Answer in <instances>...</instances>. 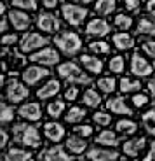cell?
Listing matches in <instances>:
<instances>
[{"label":"cell","instance_id":"18","mask_svg":"<svg viewBox=\"0 0 155 161\" xmlns=\"http://www.w3.org/2000/svg\"><path fill=\"white\" fill-rule=\"evenodd\" d=\"M145 145H147V138L145 137H134L131 140H126L124 142V154H127L131 158H136L139 156V153L145 149Z\"/></svg>","mask_w":155,"mask_h":161},{"label":"cell","instance_id":"4","mask_svg":"<svg viewBox=\"0 0 155 161\" xmlns=\"http://www.w3.org/2000/svg\"><path fill=\"white\" fill-rule=\"evenodd\" d=\"M4 97L7 102H12V103H19V102L26 100L30 97V89L24 84L23 80H16L11 79L4 84Z\"/></svg>","mask_w":155,"mask_h":161},{"label":"cell","instance_id":"52","mask_svg":"<svg viewBox=\"0 0 155 161\" xmlns=\"http://www.w3.org/2000/svg\"><path fill=\"white\" fill-rule=\"evenodd\" d=\"M80 2H82V4L85 5V4H92V2H94V0H80Z\"/></svg>","mask_w":155,"mask_h":161},{"label":"cell","instance_id":"26","mask_svg":"<svg viewBox=\"0 0 155 161\" xmlns=\"http://www.w3.org/2000/svg\"><path fill=\"white\" fill-rule=\"evenodd\" d=\"M117 9V0H96L94 12L100 16H110Z\"/></svg>","mask_w":155,"mask_h":161},{"label":"cell","instance_id":"1","mask_svg":"<svg viewBox=\"0 0 155 161\" xmlns=\"http://www.w3.org/2000/svg\"><path fill=\"white\" fill-rule=\"evenodd\" d=\"M54 46L66 56H75L82 49V39L75 32H59L54 37Z\"/></svg>","mask_w":155,"mask_h":161},{"label":"cell","instance_id":"9","mask_svg":"<svg viewBox=\"0 0 155 161\" xmlns=\"http://www.w3.org/2000/svg\"><path fill=\"white\" fill-rule=\"evenodd\" d=\"M131 74L136 77H148L153 74V65L143 54H139V51H136L131 56Z\"/></svg>","mask_w":155,"mask_h":161},{"label":"cell","instance_id":"11","mask_svg":"<svg viewBox=\"0 0 155 161\" xmlns=\"http://www.w3.org/2000/svg\"><path fill=\"white\" fill-rule=\"evenodd\" d=\"M35 25H37V28L45 33H56V32H59V28H61V21L52 12H40L37 16Z\"/></svg>","mask_w":155,"mask_h":161},{"label":"cell","instance_id":"8","mask_svg":"<svg viewBox=\"0 0 155 161\" xmlns=\"http://www.w3.org/2000/svg\"><path fill=\"white\" fill-rule=\"evenodd\" d=\"M49 70L47 67H44V65H30V67H26V69L23 70V74H21V79H23V82L26 86H35L39 84L42 79H47L49 77Z\"/></svg>","mask_w":155,"mask_h":161},{"label":"cell","instance_id":"20","mask_svg":"<svg viewBox=\"0 0 155 161\" xmlns=\"http://www.w3.org/2000/svg\"><path fill=\"white\" fill-rule=\"evenodd\" d=\"M111 42H113V46L119 51H127V49H131L134 46V37L127 32H117L111 37Z\"/></svg>","mask_w":155,"mask_h":161},{"label":"cell","instance_id":"46","mask_svg":"<svg viewBox=\"0 0 155 161\" xmlns=\"http://www.w3.org/2000/svg\"><path fill=\"white\" fill-rule=\"evenodd\" d=\"M9 25H11L9 16H7V14H2V18H0V32H2V33H7Z\"/></svg>","mask_w":155,"mask_h":161},{"label":"cell","instance_id":"31","mask_svg":"<svg viewBox=\"0 0 155 161\" xmlns=\"http://www.w3.org/2000/svg\"><path fill=\"white\" fill-rule=\"evenodd\" d=\"M141 123H143V128L147 130L148 135L155 137V107L148 109L147 112L141 116Z\"/></svg>","mask_w":155,"mask_h":161},{"label":"cell","instance_id":"33","mask_svg":"<svg viewBox=\"0 0 155 161\" xmlns=\"http://www.w3.org/2000/svg\"><path fill=\"white\" fill-rule=\"evenodd\" d=\"M113 25H115V28H119L120 32H127L132 25H134V21H132V18L129 16V14L120 12V14H117V16L113 18Z\"/></svg>","mask_w":155,"mask_h":161},{"label":"cell","instance_id":"10","mask_svg":"<svg viewBox=\"0 0 155 161\" xmlns=\"http://www.w3.org/2000/svg\"><path fill=\"white\" fill-rule=\"evenodd\" d=\"M9 21H11V26L18 32H24L32 26V18L28 14V11H23V9H16L12 7L11 11L7 12Z\"/></svg>","mask_w":155,"mask_h":161},{"label":"cell","instance_id":"13","mask_svg":"<svg viewBox=\"0 0 155 161\" xmlns=\"http://www.w3.org/2000/svg\"><path fill=\"white\" fill-rule=\"evenodd\" d=\"M18 114L28 123H35L42 117V107H40L39 102H28V103H23L18 109Z\"/></svg>","mask_w":155,"mask_h":161},{"label":"cell","instance_id":"14","mask_svg":"<svg viewBox=\"0 0 155 161\" xmlns=\"http://www.w3.org/2000/svg\"><path fill=\"white\" fill-rule=\"evenodd\" d=\"M80 63H82V67L85 70H87L89 74H96V75H100V74H103L105 70V63L103 60H100V56L98 54H80Z\"/></svg>","mask_w":155,"mask_h":161},{"label":"cell","instance_id":"37","mask_svg":"<svg viewBox=\"0 0 155 161\" xmlns=\"http://www.w3.org/2000/svg\"><path fill=\"white\" fill-rule=\"evenodd\" d=\"M63 112H65V102L63 100H54L47 105V114L51 117H54V119H58Z\"/></svg>","mask_w":155,"mask_h":161},{"label":"cell","instance_id":"39","mask_svg":"<svg viewBox=\"0 0 155 161\" xmlns=\"http://www.w3.org/2000/svg\"><path fill=\"white\" fill-rule=\"evenodd\" d=\"M92 121H94L98 126H108L111 123V116L108 112H105V110H98V112H94V116H92Z\"/></svg>","mask_w":155,"mask_h":161},{"label":"cell","instance_id":"47","mask_svg":"<svg viewBox=\"0 0 155 161\" xmlns=\"http://www.w3.org/2000/svg\"><path fill=\"white\" fill-rule=\"evenodd\" d=\"M143 161H155V142L150 144V149H148L147 156L143 158Z\"/></svg>","mask_w":155,"mask_h":161},{"label":"cell","instance_id":"27","mask_svg":"<svg viewBox=\"0 0 155 161\" xmlns=\"http://www.w3.org/2000/svg\"><path fill=\"white\" fill-rule=\"evenodd\" d=\"M119 89L127 95V93H138L141 89V82L138 79H132V77H122L119 80Z\"/></svg>","mask_w":155,"mask_h":161},{"label":"cell","instance_id":"12","mask_svg":"<svg viewBox=\"0 0 155 161\" xmlns=\"http://www.w3.org/2000/svg\"><path fill=\"white\" fill-rule=\"evenodd\" d=\"M111 30L110 23L103 18H92L87 25H85V33L89 37H105L108 35Z\"/></svg>","mask_w":155,"mask_h":161},{"label":"cell","instance_id":"30","mask_svg":"<svg viewBox=\"0 0 155 161\" xmlns=\"http://www.w3.org/2000/svg\"><path fill=\"white\" fill-rule=\"evenodd\" d=\"M96 88L100 89L101 93L110 95V93H113L117 89V80L113 79V77H110V75H103V77H100V79L96 80Z\"/></svg>","mask_w":155,"mask_h":161},{"label":"cell","instance_id":"5","mask_svg":"<svg viewBox=\"0 0 155 161\" xmlns=\"http://www.w3.org/2000/svg\"><path fill=\"white\" fill-rule=\"evenodd\" d=\"M87 9L79 4H63L61 5V18L66 21L70 26H80L87 19Z\"/></svg>","mask_w":155,"mask_h":161},{"label":"cell","instance_id":"29","mask_svg":"<svg viewBox=\"0 0 155 161\" xmlns=\"http://www.w3.org/2000/svg\"><path fill=\"white\" fill-rule=\"evenodd\" d=\"M82 102H84V105L85 107H91V109H96V107H100V103L103 100H101V95L96 89H92V88H89V89H85L84 91V95H82Z\"/></svg>","mask_w":155,"mask_h":161},{"label":"cell","instance_id":"6","mask_svg":"<svg viewBox=\"0 0 155 161\" xmlns=\"http://www.w3.org/2000/svg\"><path fill=\"white\" fill-rule=\"evenodd\" d=\"M49 44V37L42 35L37 32H26L23 37L19 39V51L24 54H32V53L39 51V49L45 47Z\"/></svg>","mask_w":155,"mask_h":161},{"label":"cell","instance_id":"25","mask_svg":"<svg viewBox=\"0 0 155 161\" xmlns=\"http://www.w3.org/2000/svg\"><path fill=\"white\" fill-rule=\"evenodd\" d=\"M136 32L138 35H148L153 39L155 37V19L152 18H141L136 25Z\"/></svg>","mask_w":155,"mask_h":161},{"label":"cell","instance_id":"7","mask_svg":"<svg viewBox=\"0 0 155 161\" xmlns=\"http://www.w3.org/2000/svg\"><path fill=\"white\" fill-rule=\"evenodd\" d=\"M30 61L44 65V67H52V65L59 63V53H58V49L45 46V47L32 53V54H30Z\"/></svg>","mask_w":155,"mask_h":161},{"label":"cell","instance_id":"41","mask_svg":"<svg viewBox=\"0 0 155 161\" xmlns=\"http://www.w3.org/2000/svg\"><path fill=\"white\" fill-rule=\"evenodd\" d=\"M141 51L150 58H155V39H148L141 44Z\"/></svg>","mask_w":155,"mask_h":161},{"label":"cell","instance_id":"22","mask_svg":"<svg viewBox=\"0 0 155 161\" xmlns=\"http://www.w3.org/2000/svg\"><path fill=\"white\" fill-rule=\"evenodd\" d=\"M4 161H33V154L19 147H11L4 154Z\"/></svg>","mask_w":155,"mask_h":161},{"label":"cell","instance_id":"21","mask_svg":"<svg viewBox=\"0 0 155 161\" xmlns=\"http://www.w3.org/2000/svg\"><path fill=\"white\" fill-rule=\"evenodd\" d=\"M45 161H72V158L66 154V151L61 147V145H54V147H49L44 153L40 154Z\"/></svg>","mask_w":155,"mask_h":161},{"label":"cell","instance_id":"38","mask_svg":"<svg viewBox=\"0 0 155 161\" xmlns=\"http://www.w3.org/2000/svg\"><path fill=\"white\" fill-rule=\"evenodd\" d=\"M11 5L16 9H23V11L32 12V11H37L39 4H37V0H12Z\"/></svg>","mask_w":155,"mask_h":161},{"label":"cell","instance_id":"40","mask_svg":"<svg viewBox=\"0 0 155 161\" xmlns=\"http://www.w3.org/2000/svg\"><path fill=\"white\" fill-rule=\"evenodd\" d=\"M131 102L136 109H143V107L148 105V95H145V93H134V97H132Z\"/></svg>","mask_w":155,"mask_h":161},{"label":"cell","instance_id":"53","mask_svg":"<svg viewBox=\"0 0 155 161\" xmlns=\"http://www.w3.org/2000/svg\"><path fill=\"white\" fill-rule=\"evenodd\" d=\"M79 161H84V159H79Z\"/></svg>","mask_w":155,"mask_h":161},{"label":"cell","instance_id":"44","mask_svg":"<svg viewBox=\"0 0 155 161\" xmlns=\"http://www.w3.org/2000/svg\"><path fill=\"white\" fill-rule=\"evenodd\" d=\"M77 97H79V88H77V84H70L66 88V91H65V100L66 102H75Z\"/></svg>","mask_w":155,"mask_h":161},{"label":"cell","instance_id":"51","mask_svg":"<svg viewBox=\"0 0 155 161\" xmlns=\"http://www.w3.org/2000/svg\"><path fill=\"white\" fill-rule=\"evenodd\" d=\"M148 93H150L152 97L155 98V79H150V80H148Z\"/></svg>","mask_w":155,"mask_h":161},{"label":"cell","instance_id":"2","mask_svg":"<svg viewBox=\"0 0 155 161\" xmlns=\"http://www.w3.org/2000/svg\"><path fill=\"white\" fill-rule=\"evenodd\" d=\"M58 74L61 79H65L68 84H91V75L85 74L77 63L65 61L58 65Z\"/></svg>","mask_w":155,"mask_h":161},{"label":"cell","instance_id":"49","mask_svg":"<svg viewBox=\"0 0 155 161\" xmlns=\"http://www.w3.org/2000/svg\"><path fill=\"white\" fill-rule=\"evenodd\" d=\"M0 135H2V144H0V147L4 149V147H7V144H9V133H7V130H0Z\"/></svg>","mask_w":155,"mask_h":161},{"label":"cell","instance_id":"24","mask_svg":"<svg viewBox=\"0 0 155 161\" xmlns=\"http://www.w3.org/2000/svg\"><path fill=\"white\" fill-rule=\"evenodd\" d=\"M96 144L105 145V147H117L119 145V135L111 130H103V131L96 137Z\"/></svg>","mask_w":155,"mask_h":161},{"label":"cell","instance_id":"23","mask_svg":"<svg viewBox=\"0 0 155 161\" xmlns=\"http://www.w3.org/2000/svg\"><path fill=\"white\" fill-rule=\"evenodd\" d=\"M66 147L70 149V153L73 154H82L84 151L87 149V142H85V138L80 137V135H72V137L66 138Z\"/></svg>","mask_w":155,"mask_h":161},{"label":"cell","instance_id":"16","mask_svg":"<svg viewBox=\"0 0 155 161\" xmlns=\"http://www.w3.org/2000/svg\"><path fill=\"white\" fill-rule=\"evenodd\" d=\"M106 109L111 114H119V116H132V109L127 105V102L122 97H113L106 102Z\"/></svg>","mask_w":155,"mask_h":161},{"label":"cell","instance_id":"42","mask_svg":"<svg viewBox=\"0 0 155 161\" xmlns=\"http://www.w3.org/2000/svg\"><path fill=\"white\" fill-rule=\"evenodd\" d=\"M124 9L127 12H139L141 11V0H124Z\"/></svg>","mask_w":155,"mask_h":161},{"label":"cell","instance_id":"36","mask_svg":"<svg viewBox=\"0 0 155 161\" xmlns=\"http://www.w3.org/2000/svg\"><path fill=\"white\" fill-rule=\"evenodd\" d=\"M89 49H91V53L101 56V54H108L110 53V44L105 42V40H92L89 44Z\"/></svg>","mask_w":155,"mask_h":161},{"label":"cell","instance_id":"17","mask_svg":"<svg viewBox=\"0 0 155 161\" xmlns=\"http://www.w3.org/2000/svg\"><path fill=\"white\" fill-rule=\"evenodd\" d=\"M44 135L47 137V140L51 142H58L63 140L65 137V128L61 123H58V121H51V123H45L44 125Z\"/></svg>","mask_w":155,"mask_h":161},{"label":"cell","instance_id":"45","mask_svg":"<svg viewBox=\"0 0 155 161\" xmlns=\"http://www.w3.org/2000/svg\"><path fill=\"white\" fill-rule=\"evenodd\" d=\"M18 35L16 33H4V35H2V46H4V47H11V46H14L18 42Z\"/></svg>","mask_w":155,"mask_h":161},{"label":"cell","instance_id":"50","mask_svg":"<svg viewBox=\"0 0 155 161\" xmlns=\"http://www.w3.org/2000/svg\"><path fill=\"white\" fill-rule=\"evenodd\" d=\"M147 12L155 18V0H148L147 2Z\"/></svg>","mask_w":155,"mask_h":161},{"label":"cell","instance_id":"32","mask_svg":"<svg viewBox=\"0 0 155 161\" xmlns=\"http://www.w3.org/2000/svg\"><path fill=\"white\" fill-rule=\"evenodd\" d=\"M14 114H16L14 105H9L7 102H2V105H0V123L2 125L12 123L14 121Z\"/></svg>","mask_w":155,"mask_h":161},{"label":"cell","instance_id":"3","mask_svg":"<svg viewBox=\"0 0 155 161\" xmlns=\"http://www.w3.org/2000/svg\"><path fill=\"white\" fill-rule=\"evenodd\" d=\"M12 137L14 140L19 142V144L26 145V147H39L40 145V133L39 128L30 123H19V125H14L12 128Z\"/></svg>","mask_w":155,"mask_h":161},{"label":"cell","instance_id":"19","mask_svg":"<svg viewBox=\"0 0 155 161\" xmlns=\"http://www.w3.org/2000/svg\"><path fill=\"white\" fill-rule=\"evenodd\" d=\"M87 158H89V161H117L119 159V153L117 151H110V149L94 147V149L87 151Z\"/></svg>","mask_w":155,"mask_h":161},{"label":"cell","instance_id":"35","mask_svg":"<svg viewBox=\"0 0 155 161\" xmlns=\"http://www.w3.org/2000/svg\"><path fill=\"white\" fill-rule=\"evenodd\" d=\"M108 69L111 74H122L126 70V58L117 54V56H111V60L108 61Z\"/></svg>","mask_w":155,"mask_h":161},{"label":"cell","instance_id":"43","mask_svg":"<svg viewBox=\"0 0 155 161\" xmlns=\"http://www.w3.org/2000/svg\"><path fill=\"white\" fill-rule=\"evenodd\" d=\"M73 131H75L77 135H80V137L87 138L92 135V126L91 125H77L75 128H73Z\"/></svg>","mask_w":155,"mask_h":161},{"label":"cell","instance_id":"48","mask_svg":"<svg viewBox=\"0 0 155 161\" xmlns=\"http://www.w3.org/2000/svg\"><path fill=\"white\" fill-rule=\"evenodd\" d=\"M45 9H56L59 5V0H40Z\"/></svg>","mask_w":155,"mask_h":161},{"label":"cell","instance_id":"34","mask_svg":"<svg viewBox=\"0 0 155 161\" xmlns=\"http://www.w3.org/2000/svg\"><path fill=\"white\" fill-rule=\"evenodd\" d=\"M115 130L119 133H124V135H134L136 130H138V125L132 119H120L115 125Z\"/></svg>","mask_w":155,"mask_h":161},{"label":"cell","instance_id":"15","mask_svg":"<svg viewBox=\"0 0 155 161\" xmlns=\"http://www.w3.org/2000/svg\"><path fill=\"white\" fill-rule=\"evenodd\" d=\"M61 91V82L58 79H49L45 84H42L37 89V98L39 100H49V98H54L58 93Z\"/></svg>","mask_w":155,"mask_h":161},{"label":"cell","instance_id":"28","mask_svg":"<svg viewBox=\"0 0 155 161\" xmlns=\"http://www.w3.org/2000/svg\"><path fill=\"white\" fill-rule=\"evenodd\" d=\"M85 116H87V114H85V109L75 105V107H70V110H68L66 116H65V121H66L68 125H80Z\"/></svg>","mask_w":155,"mask_h":161}]
</instances>
